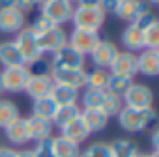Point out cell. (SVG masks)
Here are the masks:
<instances>
[{"instance_id":"cell-1","label":"cell","mask_w":159,"mask_h":157,"mask_svg":"<svg viewBox=\"0 0 159 157\" xmlns=\"http://www.w3.org/2000/svg\"><path fill=\"white\" fill-rule=\"evenodd\" d=\"M116 116H118L120 127L127 133H142L157 120V112H155L153 107H150V109L122 107V110Z\"/></svg>"},{"instance_id":"cell-2","label":"cell","mask_w":159,"mask_h":157,"mask_svg":"<svg viewBox=\"0 0 159 157\" xmlns=\"http://www.w3.org/2000/svg\"><path fill=\"white\" fill-rule=\"evenodd\" d=\"M71 23L75 25V28L98 32L105 23V13L99 10V6H77L73 8Z\"/></svg>"},{"instance_id":"cell-3","label":"cell","mask_w":159,"mask_h":157,"mask_svg":"<svg viewBox=\"0 0 159 157\" xmlns=\"http://www.w3.org/2000/svg\"><path fill=\"white\" fill-rule=\"evenodd\" d=\"M13 43L17 45V49H19L23 60H25V65L43 58V52L38 47V36L30 30V26H25L23 30H19L17 38L13 39Z\"/></svg>"},{"instance_id":"cell-4","label":"cell","mask_w":159,"mask_h":157,"mask_svg":"<svg viewBox=\"0 0 159 157\" xmlns=\"http://www.w3.org/2000/svg\"><path fill=\"white\" fill-rule=\"evenodd\" d=\"M122 103L124 107H131V109H150L153 107V92L146 84L133 83L122 96Z\"/></svg>"},{"instance_id":"cell-5","label":"cell","mask_w":159,"mask_h":157,"mask_svg":"<svg viewBox=\"0 0 159 157\" xmlns=\"http://www.w3.org/2000/svg\"><path fill=\"white\" fill-rule=\"evenodd\" d=\"M99 32L96 30H84V28H73V32L67 36V45H71L79 54H90L94 47L99 43Z\"/></svg>"},{"instance_id":"cell-6","label":"cell","mask_w":159,"mask_h":157,"mask_svg":"<svg viewBox=\"0 0 159 157\" xmlns=\"http://www.w3.org/2000/svg\"><path fill=\"white\" fill-rule=\"evenodd\" d=\"M41 15H45L49 21H52L56 26H62L64 23L71 21L73 15V4L67 0H49L41 4Z\"/></svg>"},{"instance_id":"cell-7","label":"cell","mask_w":159,"mask_h":157,"mask_svg":"<svg viewBox=\"0 0 159 157\" xmlns=\"http://www.w3.org/2000/svg\"><path fill=\"white\" fill-rule=\"evenodd\" d=\"M51 67L52 69H71V67H84V56L79 54L71 45H64L51 56Z\"/></svg>"},{"instance_id":"cell-8","label":"cell","mask_w":159,"mask_h":157,"mask_svg":"<svg viewBox=\"0 0 159 157\" xmlns=\"http://www.w3.org/2000/svg\"><path fill=\"white\" fill-rule=\"evenodd\" d=\"M51 78L56 84H64L75 90L86 88V69L84 67H71V69H52Z\"/></svg>"},{"instance_id":"cell-9","label":"cell","mask_w":159,"mask_h":157,"mask_svg":"<svg viewBox=\"0 0 159 157\" xmlns=\"http://www.w3.org/2000/svg\"><path fill=\"white\" fill-rule=\"evenodd\" d=\"M2 78H4V90L17 94V92H23V90H25L28 78H30V73H28V67H26V65L4 67Z\"/></svg>"},{"instance_id":"cell-10","label":"cell","mask_w":159,"mask_h":157,"mask_svg":"<svg viewBox=\"0 0 159 157\" xmlns=\"http://www.w3.org/2000/svg\"><path fill=\"white\" fill-rule=\"evenodd\" d=\"M118 47L109 41V39H99V43L94 47V51L90 52V58L94 62V67H101V69H109L112 60L118 54Z\"/></svg>"},{"instance_id":"cell-11","label":"cell","mask_w":159,"mask_h":157,"mask_svg":"<svg viewBox=\"0 0 159 157\" xmlns=\"http://www.w3.org/2000/svg\"><path fill=\"white\" fill-rule=\"evenodd\" d=\"M109 69H111V71H109L111 75L133 78L135 73H137V54H135V52H129V51L118 52Z\"/></svg>"},{"instance_id":"cell-12","label":"cell","mask_w":159,"mask_h":157,"mask_svg":"<svg viewBox=\"0 0 159 157\" xmlns=\"http://www.w3.org/2000/svg\"><path fill=\"white\" fill-rule=\"evenodd\" d=\"M26 15L17 8H2L0 10V32L4 34H17L25 28Z\"/></svg>"},{"instance_id":"cell-13","label":"cell","mask_w":159,"mask_h":157,"mask_svg":"<svg viewBox=\"0 0 159 157\" xmlns=\"http://www.w3.org/2000/svg\"><path fill=\"white\" fill-rule=\"evenodd\" d=\"M67 43V34L62 26H52L51 30H47L45 34L38 36V47L41 52H54L60 47H64Z\"/></svg>"},{"instance_id":"cell-14","label":"cell","mask_w":159,"mask_h":157,"mask_svg":"<svg viewBox=\"0 0 159 157\" xmlns=\"http://www.w3.org/2000/svg\"><path fill=\"white\" fill-rule=\"evenodd\" d=\"M146 11H150V10H148V4L144 0H122L118 4V8H116L114 15H118L127 25H131V23L139 21Z\"/></svg>"},{"instance_id":"cell-15","label":"cell","mask_w":159,"mask_h":157,"mask_svg":"<svg viewBox=\"0 0 159 157\" xmlns=\"http://www.w3.org/2000/svg\"><path fill=\"white\" fill-rule=\"evenodd\" d=\"M137 73L144 77H157L159 75V51L157 49H142L137 56Z\"/></svg>"},{"instance_id":"cell-16","label":"cell","mask_w":159,"mask_h":157,"mask_svg":"<svg viewBox=\"0 0 159 157\" xmlns=\"http://www.w3.org/2000/svg\"><path fill=\"white\" fill-rule=\"evenodd\" d=\"M4 135H6V140H8L10 144H13V146H25V144L30 140L26 118L19 116L13 123H10V125L4 129Z\"/></svg>"},{"instance_id":"cell-17","label":"cell","mask_w":159,"mask_h":157,"mask_svg":"<svg viewBox=\"0 0 159 157\" xmlns=\"http://www.w3.org/2000/svg\"><path fill=\"white\" fill-rule=\"evenodd\" d=\"M52 86H54V81H52L51 77H34V75H30L28 83L25 86V92L28 94V97H32L36 101L39 97L51 96Z\"/></svg>"},{"instance_id":"cell-18","label":"cell","mask_w":159,"mask_h":157,"mask_svg":"<svg viewBox=\"0 0 159 157\" xmlns=\"http://www.w3.org/2000/svg\"><path fill=\"white\" fill-rule=\"evenodd\" d=\"M81 120L83 123L86 125V129L92 133H98V131H103L107 125H109V116L99 110V109H81Z\"/></svg>"},{"instance_id":"cell-19","label":"cell","mask_w":159,"mask_h":157,"mask_svg":"<svg viewBox=\"0 0 159 157\" xmlns=\"http://www.w3.org/2000/svg\"><path fill=\"white\" fill-rule=\"evenodd\" d=\"M26 125H28L30 140H41V138L52 135V122L45 120V118H39L36 114H32V116L26 118Z\"/></svg>"},{"instance_id":"cell-20","label":"cell","mask_w":159,"mask_h":157,"mask_svg":"<svg viewBox=\"0 0 159 157\" xmlns=\"http://www.w3.org/2000/svg\"><path fill=\"white\" fill-rule=\"evenodd\" d=\"M60 137H64V138H67L75 144H81L90 137V131L86 129V125L83 123L81 116H79V118H75L73 122H69L67 125H64L60 129Z\"/></svg>"},{"instance_id":"cell-21","label":"cell","mask_w":159,"mask_h":157,"mask_svg":"<svg viewBox=\"0 0 159 157\" xmlns=\"http://www.w3.org/2000/svg\"><path fill=\"white\" fill-rule=\"evenodd\" d=\"M122 45L129 51V52H135V51H140L144 49V36H142V30L131 23L125 26V30L122 32Z\"/></svg>"},{"instance_id":"cell-22","label":"cell","mask_w":159,"mask_h":157,"mask_svg":"<svg viewBox=\"0 0 159 157\" xmlns=\"http://www.w3.org/2000/svg\"><path fill=\"white\" fill-rule=\"evenodd\" d=\"M0 64L4 67L25 65V60L13 41H0Z\"/></svg>"},{"instance_id":"cell-23","label":"cell","mask_w":159,"mask_h":157,"mask_svg":"<svg viewBox=\"0 0 159 157\" xmlns=\"http://www.w3.org/2000/svg\"><path fill=\"white\" fill-rule=\"evenodd\" d=\"M81 116V107H79L77 103L73 105H58L54 116H52V125H56L58 129H62L64 125H67L69 122H73L75 118Z\"/></svg>"},{"instance_id":"cell-24","label":"cell","mask_w":159,"mask_h":157,"mask_svg":"<svg viewBox=\"0 0 159 157\" xmlns=\"http://www.w3.org/2000/svg\"><path fill=\"white\" fill-rule=\"evenodd\" d=\"M111 148V157H137L139 148L133 140L129 138H116L114 142L109 144Z\"/></svg>"},{"instance_id":"cell-25","label":"cell","mask_w":159,"mask_h":157,"mask_svg":"<svg viewBox=\"0 0 159 157\" xmlns=\"http://www.w3.org/2000/svg\"><path fill=\"white\" fill-rule=\"evenodd\" d=\"M51 97H52L58 105H73V103H77V99H79V90L54 83V86H52V90H51Z\"/></svg>"},{"instance_id":"cell-26","label":"cell","mask_w":159,"mask_h":157,"mask_svg":"<svg viewBox=\"0 0 159 157\" xmlns=\"http://www.w3.org/2000/svg\"><path fill=\"white\" fill-rule=\"evenodd\" d=\"M21 116L19 107L10 99H0V129H6Z\"/></svg>"},{"instance_id":"cell-27","label":"cell","mask_w":159,"mask_h":157,"mask_svg":"<svg viewBox=\"0 0 159 157\" xmlns=\"http://www.w3.org/2000/svg\"><path fill=\"white\" fill-rule=\"evenodd\" d=\"M111 73L101 67H94L92 71H86V88L92 90H107Z\"/></svg>"},{"instance_id":"cell-28","label":"cell","mask_w":159,"mask_h":157,"mask_svg":"<svg viewBox=\"0 0 159 157\" xmlns=\"http://www.w3.org/2000/svg\"><path fill=\"white\" fill-rule=\"evenodd\" d=\"M56 109H58V103H56L51 96H45V97H39V99L34 101V114L39 116V118L52 120Z\"/></svg>"},{"instance_id":"cell-29","label":"cell","mask_w":159,"mask_h":157,"mask_svg":"<svg viewBox=\"0 0 159 157\" xmlns=\"http://www.w3.org/2000/svg\"><path fill=\"white\" fill-rule=\"evenodd\" d=\"M54 153L56 157H79L81 146L64 137H54Z\"/></svg>"},{"instance_id":"cell-30","label":"cell","mask_w":159,"mask_h":157,"mask_svg":"<svg viewBox=\"0 0 159 157\" xmlns=\"http://www.w3.org/2000/svg\"><path fill=\"white\" fill-rule=\"evenodd\" d=\"M124 103H122V97L120 96H114L112 92L105 90V97H103V105H101V110L111 118V116H116L120 110H122Z\"/></svg>"},{"instance_id":"cell-31","label":"cell","mask_w":159,"mask_h":157,"mask_svg":"<svg viewBox=\"0 0 159 157\" xmlns=\"http://www.w3.org/2000/svg\"><path fill=\"white\" fill-rule=\"evenodd\" d=\"M34 157H56L54 153V137H45L41 140H36V146L32 148Z\"/></svg>"},{"instance_id":"cell-32","label":"cell","mask_w":159,"mask_h":157,"mask_svg":"<svg viewBox=\"0 0 159 157\" xmlns=\"http://www.w3.org/2000/svg\"><path fill=\"white\" fill-rule=\"evenodd\" d=\"M133 84V78H125V77H118V75H111L109 77V84H107V90L112 92L114 96H124L125 90Z\"/></svg>"},{"instance_id":"cell-33","label":"cell","mask_w":159,"mask_h":157,"mask_svg":"<svg viewBox=\"0 0 159 157\" xmlns=\"http://www.w3.org/2000/svg\"><path fill=\"white\" fill-rule=\"evenodd\" d=\"M144 36V49H157L159 51V21H153L150 26L142 30Z\"/></svg>"},{"instance_id":"cell-34","label":"cell","mask_w":159,"mask_h":157,"mask_svg":"<svg viewBox=\"0 0 159 157\" xmlns=\"http://www.w3.org/2000/svg\"><path fill=\"white\" fill-rule=\"evenodd\" d=\"M79 157H111V148L109 142H94L88 148L81 150Z\"/></svg>"},{"instance_id":"cell-35","label":"cell","mask_w":159,"mask_h":157,"mask_svg":"<svg viewBox=\"0 0 159 157\" xmlns=\"http://www.w3.org/2000/svg\"><path fill=\"white\" fill-rule=\"evenodd\" d=\"M103 97H105V90H92V88H88L84 92L83 105H84V109H99L101 110Z\"/></svg>"},{"instance_id":"cell-36","label":"cell","mask_w":159,"mask_h":157,"mask_svg":"<svg viewBox=\"0 0 159 157\" xmlns=\"http://www.w3.org/2000/svg\"><path fill=\"white\" fill-rule=\"evenodd\" d=\"M26 67H28V73L34 75V77H51V71H52L51 62L45 60V58H39V60L28 64Z\"/></svg>"},{"instance_id":"cell-37","label":"cell","mask_w":159,"mask_h":157,"mask_svg":"<svg viewBox=\"0 0 159 157\" xmlns=\"http://www.w3.org/2000/svg\"><path fill=\"white\" fill-rule=\"evenodd\" d=\"M52 26H56V25H54L52 21H49L45 15H41V13H39V15L34 19V23L30 25V30H32L36 36H41V34H45L47 30H51Z\"/></svg>"},{"instance_id":"cell-38","label":"cell","mask_w":159,"mask_h":157,"mask_svg":"<svg viewBox=\"0 0 159 157\" xmlns=\"http://www.w3.org/2000/svg\"><path fill=\"white\" fill-rule=\"evenodd\" d=\"M118 0H99L98 2V6H99V10L107 15V13H116V8H118Z\"/></svg>"},{"instance_id":"cell-39","label":"cell","mask_w":159,"mask_h":157,"mask_svg":"<svg viewBox=\"0 0 159 157\" xmlns=\"http://www.w3.org/2000/svg\"><path fill=\"white\" fill-rule=\"evenodd\" d=\"M153 21H157V19H155V15H153L152 11H146V13H144L139 21H135V25H137L140 30H144V28H146V26H150Z\"/></svg>"},{"instance_id":"cell-40","label":"cell","mask_w":159,"mask_h":157,"mask_svg":"<svg viewBox=\"0 0 159 157\" xmlns=\"http://www.w3.org/2000/svg\"><path fill=\"white\" fill-rule=\"evenodd\" d=\"M38 6V0H17V10H21L23 13L34 10Z\"/></svg>"},{"instance_id":"cell-41","label":"cell","mask_w":159,"mask_h":157,"mask_svg":"<svg viewBox=\"0 0 159 157\" xmlns=\"http://www.w3.org/2000/svg\"><path fill=\"white\" fill-rule=\"evenodd\" d=\"M0 157H17V150L10 146H0Z\"/></svg>"},{"instance_id":"cell-42","label":"cell","mask_w":159,"mask_h":157,"mask_svg":"<svg viewBox=\"0 0 159 157\" xmlns=\"http://www.w3.org/2000/svg\"><path fill=\"white\" fill-rule=\"evenodd\" d=\"M152 148H153V151L159 153V127H155L152 131Z\"/></svg>"},{"instance_id":"cell-43","label":"cell","mask_w":159,"mask_h":157,"mask_svg":"<svg viewBox=\"0 0 159 157\" xmlns=\"http://www.w3.org/2000/svg\"><path fill=\"white\" fill-rule=\"evenodd\" d=\"M2 8H17V0H0V10Z\"/></svg>"},{"instance_id":"cell-44","label":"cell","mask_w":159,"mask_h":157,"mask_svg":"<svg viewBox=\"0 0 159 157\" xmlns=\"http://www.w3.org/2000/svg\"><path fill=\"white\" fill-rule=\"evenodd\" d=\"M99 0H79L77 6H98Z\"/></svg>"},{"instance_id":"cell-45","label":"cell","mask_w":159,"mask_h":157,"mask_svg":"<svg viewBox=\"0 0 159 157\" xmlns=\"http://www.w3.org/2000/svg\"><path fill=\"white\" fill-rule=\"evenodd\" d=\"M17 157H34V153H32V150H21V151H17Z\"/></svg>"},{"instance_id":"cell-46","label":"cell","mask_w":159,"mask_h":157,"mask_svg":"<svg viewBox=\"0 0 159 157\" xmlns=\"http://www.w3.org/2000/svg\"><path fill=\"white\" fill-rule=\"evenodd\" d=\"M137 157H159V155H157V151H150V153H140L139 151Z\"/></svg>"},{"instance_id":"cell-47","label":"cell","mask_w":159,"mask_h":157,"mask_svg":"<svg viewBox=\"0 0 159 157\" xmlns=\"http://www.w3.org/2000/svg\"><path fill=\"white\" fill-rule=\"evenodd\" d=\"M2 92H6V90H4V78H2V71H0V94H2Z\"/></svg>"},{"instance_id":"cell-48","label":"cell","mask_w":159,"mask_h":157,"mask_svg":"<svg viewBox=\"0 0 159 157\" xmlns=\"http://www.w3.org/2000/svg\"><path fill=\"white\" fill-rule=\"evenodd\" d=\"M148 4H159V0H146Z\"/></svg>"},{"instance_id":"cell-49","label":"cell","mask_w":159,"mask_h":157,"mask_svg":"<svg viewBox=\"0 0 159 157\" xmlns=\"http://www.w3.org/2000/svg\"><path fill=\"white\" fill-rule=\"evenodd\" d=\"M45 2H49V0H38V4L41 6V4H45Z\"/></svg>"},{"instance_id":"cell-50","label":"cell","mask_w":159,"mask_h":157,"mask_svg":"<svg viewBox=\"0 0 159 157\" xmlns=\"http://www.w3.org/2000/svg\"><path fill=\"white\" fill-rule=\"evenodd\" d=\"M67 2H71V4H73V2H77V4H79V0H67Z\"/></svg>"},{"instance_id":"cell-51","label":"cell","mask_w":159,"mask_h":157,"mask_svg":"<svg viewBox=\"0 0 159 157\" xmlns=\"http://www.w3.org/2000/svg\"><path fill=\"white\" fill-rule=\"evenodd\" d=\"M118 2H122V0H118Z\"/></svg>"}]
</instances>
